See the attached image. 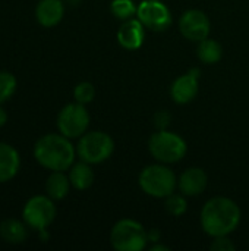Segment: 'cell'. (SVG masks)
<instances>
[{
	"instance_id": "4fadbf2b",
	"label": "cell",
	"mask_w": 249,
	"mask_h": 251,
	"mask_svg": "<svg viewBox=\"0 0 249 251\" xmlns=\"http://www.w3.org/2000/svg\"><path fill=\"white\" fill-rule=\"evenodd\" d=\"M21 169V154L9 143L0 141V184L12 181Z\"/></svg>"
},
{
	"instance_id": "44dd1931",
	"label": "cell",
	"mask_w": 249,
	"mask_h": 251,
	"mask_svg": "<svg viewBox=\"0 0 249 251\" xmlns=\"http://www.w3.org/2000/svg\"><path fill=\"white\" fill-rule=\"evenodd\" d=\"M136 9L138 7H135V3L132 0H113L110 4L112 13L122 21L131 19L132 15L136 13Z\"/></svg>"
},
{
	"instance_id": "ba28073f",
	"label": "cell",
	"mask_w": 249,
	"mask_h": 251,
	"mask_svg": "<svg viewBox=\"0 0 249 251\" xmlns=\"http://www.w3.org/2000/svg\"><path fill=\"white\" fill-rule=\"evenodd\" d=\"M56 125L59 132L70 140L82 137L90 126V115L85 104L75 101L63 106L57 113Z\"/></svg>"
},
{
	"instance_id": "f1b7e54d",
	"label": "cell",
	"mask_w": 249,
	"mask_h": 251,
	"mask_svg": "<svg viewBox=\"0 0 249 251\" xmlns=\"http://www.w3.org/2000/svg\"><path fill=\"white\" fill-rule=\"evenodd\" d=\"M66 1H69V3H72L73 6H76V4L79 3V0H66Z\"/></svg>"
},
{
	"instance_id": "9c48e42d",
	"label": "cell",
	"mask_w": 249,
	"mask_h": 251,
	"mask_svg": "<svg viewBox=\"0 0 249 251\" xmlns=\"http://www.w3.org/2000/svg\"><path fill=\"white\" fill-rule=\"evenodd\" d=\"M138 19L151 31H166L172 25V13L160 0H144L136 9Z\"/></svg>"
},
{
	"instance_id": "52a82bcc",
	"label": "cell",
	"mask_w": 249,
	"mask_h": 251,
	"mask_svg": "<svg viewBox=\"0 0 249 251\" xmlns=\"http://www.w3.org/2000/svg\"><path fill=\"white\" fill-rule=\"evenodd\" d=\"M148 235L144 226L132 219L119 221L110 234V243L117 251H139L147 246Z\"/></svg>"
},
{
	"instance_id": "3957f363",
	"label": "cell",
	"mask_w": 249,
	"mask_h": 251,
	"mask_svg": "<svg viewBox=\"0 0 249 251\" xmlns=\"http://www.w3.org/2000/svg\"><path fill=\"white\" fill-rule=\"evenodd\" d=\"M56 204L48 196L37 194L29 197L22 207V221L31 231L40 232L47 229L56 219Z\"/></svg>"
},
{
	"instance_id": "2e32d148",
	"label": "cell",
	"mask_w": 249,
	"mask_h": 251,
	"mask_svg": "<svg viewBox=\"0 0 249 251\" xmlns=\"http://www.w3.org/2000/svg\"><path fill=\"white\" fill-rule=\"evenodd\" d=\"M28 225L23 221L7 218L0 222V238L7 244H22L28 238Z\"/></svg>"
},
{
	"instance_id": "9a60e30c",
	"label": "cell",
	"mask_w": 249,
	"mask_h": 251,
	"mask_svg": "<svg viewBox=\"0 0 249 251\" xmlns=\"http://www.w3.org/2000/svg\"><path fill=\"white\" fill-rule=\"evenodd\" d=\"M207 187V174L201 168H191L179 178V190L182 194L194 197L201 194Z\"/></svg>"
},
{
	"instance_id": "ffe728a7",
	"label": "cell",
	"mask_w": 249,
	"mask_h": 251,
	"mask_svg": "<svg viewBox=\"0 0 249 251\" xmlns=\"http://www.w3.org/2000/svg\"><path fill=\"white\" fill-rule=\"evenodd\" d=\"M18 88L16 76L9 71H0V104L9 101Z\"/></svg>"
},
{
	"instance_id": "d6986e66",
	"label": "cell",
	"mask_w": 249,
	"mask_h": 251,
	"mask_svg": "<svg viewBox=\"0 0 249 251\" xmlns=\"http://www.w3.org/2000/svg\"><path fill=\"white\" fill-rule=\"evenodd\" d=\"M197 56H198V59H200L203 63L213 65V63H217V62L222 59V56H223V49H222L220 43H217L216 40L207 37V38H204L203 41L198 43Z\"/></svg>"
},
{
	"instance_id": "603a6c76",
	"label": "cell",
	"mask_w": 249,
	"mask_h": 251,
	"mask_svg": "<svg viewBox=\"0 0 249 251\" xmlns=\"http://www.w3.org/2000/svg\"><path fill=\"white\" fill-rule=\"evenodd\" d=\"M94 96H95V88L91 82H79L75 90H73V97H75V101L81 103V104H87V103H91L94 100Z\"/></svg>"
},
{
	"instance_id": "4316f807",
	"label": "cell",
	"mask_w": 249,
	"mask_h": 251,
	"mask_svg": "<svg viewBox=\"0 0 249 251\" xmlns=\"http://www.w3.org/2000/svg\"><path fill=\"white\" fill-rule=\"evenodd\" d=\"M147 235H148V241H157L160 232L158 231H151V232H147Z\"/></svg>"
},
{
	"instance_id": "7c38bea8",
	"label": "cell",
	"mask_w": 249,
	"mask_h": 251,
	"mask_svg": "<svg viewBox=\"0 0 249 251\" xmlns=\"http://www.w3.org/2000/svg\"><path fill=\"white\" fill-rule=\"evenodd\" d=\"M65 16L63 0H40L35 6V19L44 28H53Z\"/></svg>"
},
{
	"instance_id": "ac0fdd59",
	"label": "cell",
	"mask_w": 249,
	"mask_h": 251,
	"mask_svg": "<svg viewBox=\"0 0 249 251\" xmlns=\"http://www.w3.org/2000/svg\"><path fill=\"white\" fill-rule=\"evenodd\" d=\"M69 181L75 190H88L94 184V171L90 163L82 160L79 163H73L69 169Z\"/></svg>"
},
{
	"instance_id": "5b68a950",
	"label": "cell",
	"mask_w": 249,
	"mask_h": 251,
	"mask_svg": "<svg viewBox=\"0 0 249 251\" xmlns=\"http://www.w3.org/2000/svg\"><path fill=\"white\" fill-rule=\"evenodd\" d=\"M150 153L161 163H176L186 154V143L178 134L160 129L150 137Z\"/></svg>"
},
{
	"instance_id": "6da1fadb",
	"label": "cell",
	"mask_w": 249,
	"mask_h": 251,
	"mask_svg": "<svg viewBox=\"0 0 249 251\" xmlns=\"http://www.w3.org/2000/svg\"><path fill=\"white\" fill-rule=\"evenodd\" d=\"M32 156L35 162L53 172V171H68L75 163L76 149L70 143V138L59 134H45L40 137L34 147Z\"/></svg>"
},
{
	"instance_id": "7402d4cb",
	"label": "cell",
	"mask_w": 249,
	"mask_h": 251,
	"mask_svg": "<svg viewBox=\"0 0 249 251\" xmlns=\"http://www.w3.org/2000/svg\"><path fill=\"white\" fill-rule=\"evenodd\" d=\"M166 210L173 215V216H182L186 209H188V203L185 200L183 196L179 194H170L169 197H166V204H164Z\"/></svg>"
},
{
	"instance_id": "e0dca14e",
	"label": "cell",
	"mask_w": 249,
	"mask_h": 251,
	"mask_svg": "<svg viewBox=\"0 0 249 251\" xmlns=\"http://www.w3.org/2000/svg\"><path fill=\"white\" fill-rule=\"evenodd\" d=\"M70 187L69 176H66L63 171H53L45 181V193L54 201L63 200L69 194Z\"/></svg>"
},
{
	"instance_id": "83f0119b",
	"label": "cell",
	"mask_w": 249,
	"mask_h": 251,
	"mask_svg": "<svg viewBox=\"0 0 249 251\" xmlns=\"http://www.w3.org/2000/svg\"><path fill=\"white\" fill-rule=\"evenodd\" d=\"M157 250L167 251L169 250V247H166V246H153V247H151V251H157Z\"/></svg>"
},
{
	"instance_id": "484cf974",
	"label": "cell",
	"mask_w": 249,
	"mask_h": 251,
	"mask_svg": "<svg viewBox=\"0 0 249 251\" xmlns=\"http://www.w3.org/2000/svg\"><path fill=\"white\" fill-rule=\"evenodd\" d=\"M7 119H9V115H7V112L4 110L3 104H0V128H3V126L7 124Z\"/></svg>"
},
{
	"instance_id": "7a4b0ae2",
	"label": "cell",
	"mask_w": 249,
	"mask_h": 251,
	"mask_svg": "<svg viewBox=\"0 0 249 251\" xmlns=\"http://www.w3.org/2000/svg\"><path fill=\"white\" fill-rule=\"evenodd\" d=\"M241 221L238 204L226 197H214L201 212V226L210 237H226L233 232Z\"/></svg>"
},
{
	"instance_id": "8fae6325",
	"label": "cell",
	"mask_w": 249,
	"mask_h": 251,
	"mask_svg": "<svg viewBox=\"0 0 249 251\" xmlns=\"http://www.w3.org/2000/svg\"><path fill=\"white\" fill-rule=\"evenodd\" d=\"M200 69L194 68L188 74L179 76L173 84H172V99L179 103V104H186L195 99L198 94V79H200Z\"/></svg>"
},
{
	"instance_id": "277c9868",
	"label": "cell",
	"mask_w": 249,
	"mask_h": 251,
	"mask_svg": "<svg viewBox=\"0 0 249 251\" xmlns=\"http://www.w3.org/2000/svg\"><path fill=\"white\" fill-rule=\"evenodd\" d=\"M139 187L144 193L156 199H166L175 193L176 176L172 169L163 165L147 166L139 175Z\"/></svg>"
},
{
	"instance_id": "cb8c5ba5",
	"label": "cell",
	"mask_w": 249,
	"mask_h": 251,
	"mask_svg": "<svg viewBox=\"0 0 249 251\" xmlns=\"http://www.w3.org/2000/svg\"><path fill=\"white\" fill-rule=\"evenodd\" d=\"M211 250L230 251L235 250V246H233V243H232L229 238H226V237H216L214 243L211 244Z\"/></svg>"
},
{
	"instance_id": "8992f818",
	"label": "cell",
	"mask_w": 249,
	"mask_h": 251,
	"mask_svg": "<svg viewBox=\"0 0 249 251\" xmlns=\"http://www.w3.org/2000/svg\"><path fill=\"white\" fill-rule=\"evenodd\" d=\"M114 144L110 135L101 131L85 132L79 137L76 146V154L82 162L90 165H97L107 160L113 153Z\"/></svg>"
},
{
	"instance_id": "30bf717a",
	"label": "cell",
	"mask_w": 249,
	"mask_h": 251,
	"mask_svg": "<svg viewBox=\"0 0 249 251\" xmlns=\"http://www.w3.org/2000/svg\"><path fill=\"white\" fill-rule=\"evenodd\" d=\"M210 19L201 10H186L179 19V29L182 35L192 41H203L210 34Z\"/></svg>"
},
{
	"instance_id": "5bb4252c",
	"label": "cell",
	"mask_w": 249,
	"mask_h": 251,
	"mask_svg": "<svg viewBox=\"0 0 249 251\" xmlns=\"http://www.w3.org/2000/svg\"><path fill=\"white\" fill-rule=\"evenodd\" d=\"M144 25L139 19H126L117 31V41L123 49L136 50L144 43Z\"/></svg>"
},
{
	"instance_id": "d4e9b609",
	"label": "cell",
	"mask_w": 249,
	"mask_h": 251,
	"mask_svg": "<svg viewBox=\"0 0 249 251\" xmlns=\"http://www.w3.org/2000/svg\"><path fill=\"white\" fill-rule=\"evenodd\" d=\"M154 121H156V125L158 129H166V126L169 125L170 122V115L166 113V112H158L156 116H154Z\"/></svg>"
}]
</instances>
